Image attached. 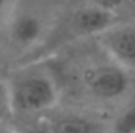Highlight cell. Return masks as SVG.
<instances>
[{"label":"cell","mask_w":135,"mask_h":133,"mask_svg":"<svg viewBox=\"0 0 135 133\" xmlns=\"http://www.w3.org/2000/svg\"><path fill=\"white\" fill-rule=\"evenodd\" d=\"M115 17L116 13L105 11L93 5L68 13L58 24H55L54 28L47 30L42 41L32 49V57L25 60V64H35L41 58H46L47 55L63 49L68 44H72L74 41L88 36H98L113 24H116Z\"/></svg>","instance_id":"obj_1"},{"label":"cell","mask_w":135,"mask_h":133,"mask_svg":"<svg viewBox=\"0 0 135 133\" xmlns=\"http://www.w3.org/2000/svg\"><path fill=\"white\" fill-rule=\"evenodd\" d=\"M14 113H39L57 105L58 86L55 80L42 70L27 66L9 81Z\"/></svg>","instance_id":"obj_2"},{"label":"cell","mask_w":135,"mask_h":133,"mask_svg":"<svg viewBox=\"0 0 135 133\" xmlns=\"http://www.w3.org/2000/svg\"><path fill=\"white\" fill-rule=\"evenodd\" d=\"M83 83L91 96L101 100H115L127 93L131 78L127 67L112 61L88 67L83 72Z\"/></svg>","instance_id":"obj_3"},{"label":"cell","mask_w":135,"mask_h":133,"mask_svg":"<svg viewBox=\"0 0 135 133\" xmlns=\"http://www.w3.org/2000/svg\"><path fill=\"white\" fill-rule=\"evenodd\" d=\"M96 38L113 61L124 67H135V25L113 24Z\"/></svg>","instance_id":"obj_4"},{"label":"cell","mask_w":135,"mask_h":133,"mask_svg":"<svg viewBox=\"0 0 135 133\" xmlns=\"http://www.w3.org/2000/svg\"><path fill=\"white\" fill-rule=\"evenodd\" d=\"M46 33L47 30L42 17L38 13H35L33 9L19 8L9 17L8 34L11 42L19 49H25V50L35 49L42 41Z\"/></svg>","instance_id":"obj_5"},{"label":"cell","mask_w":135,"mask_h":133,"mask_svg":"<svg viewBox=\"0 0 135 133\" xmlns=\"http://www.w3.org/2000/svg\"><path fill=\"white\" fill-rule=\"evenodd\" d=\"M47 133H94V125L83 116L71 114L57 121Z\"/></svg>","instance_id":"obj_6"},{"label":"cell","mask_w":135,"mask_h":133,"mask_svg":"<svg viewBox=\"0 0 135 133\" xmlns=\"http://www.w3.org/2000/svg\"><path fill=\"white\" fill-rule=\"evenodd\" d=\"M113 133H135V102L127 105L115 119Z\"/></svg>","instance_id":"obj_7"},{"label":"cell","mask_w":135,"mask_h":133,"mask_svg":"<svg viewBox=\"0 0 135 133\" xmlns=\"http://www.w3.org/2000/svg\"><path fill=\"white\" fill-rule=\"evenodd\" d=\"M13 113H14V105H13L9 81L0 78V122L8 121L13 116Z\"/></svg>","instance_id":"obj_8"},{"label":"cell","mask_w":135,"mask_h":133,"mask_svg":"<svg viewBox=\"0 0 135 133\" xmlns=\"http://www.w3.org/2000/svg\"><path fill=\"white\" fill-rule=\"evenodd\" d=\"M88 2H90V5L98 6L101 9L110 11V13H116V9L119 6H123V3L126 0H88Z\"/></svg>","instance_id":"obj_9"},{"label":"cell","mask_w":135,"mask_h":133,"mask_svg":"<svg viewBox=\"0 0 135 133\" xmlns=\"http://www.w3.org/2000/svg\"><path fill=\"white\" fill-rule=\"evenodd\" d=\"M0 133H16V132L9 127H0Z\"/></svg>","instance_id":"obj_10"},{"label":"cell","mask_w":135,"mask_h":133,"mask_svg":"<svg viewBox=\"0 0 135 133\" xmlns=\"http://www.w3.org/2000/svg\"><path fill=\"white\" fill-rule=\"evenodd\" d=\"M6 3H8V0H0V14L3 13V9H5V6H6Z\"/></svg>","instance_id":"obj_11"}]
</instances>
